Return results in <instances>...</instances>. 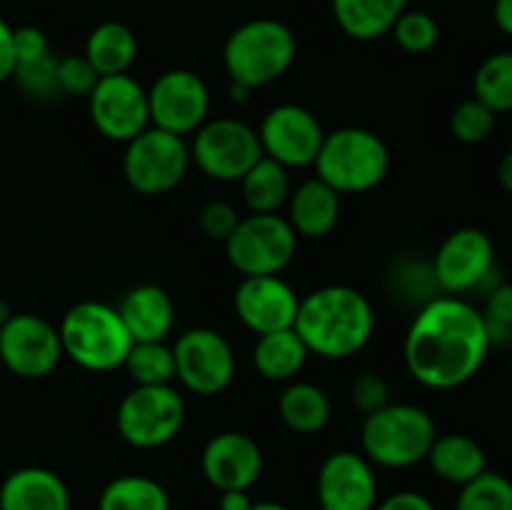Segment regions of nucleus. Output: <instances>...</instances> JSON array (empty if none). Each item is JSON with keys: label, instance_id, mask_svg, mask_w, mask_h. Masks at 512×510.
<instances>
[{"label": "nucleus", "instance_id": "obj_1", "mask_svg": "<svg viewBox=\"0 0 512 510\" xmlns=\"http://www.w3.org/2000/svg\"><path fill=\"white\" fill-rule=\"evenodd\" d=\"M490 353L483 313L458 295L420 305L403 343L410 375L433 390H453L478 375Z\"/></svg>", "mask_w": 512, "mask_h": 510}, {"label": "nucleus", "instance_id": "obj_2", "mask_svg": "<svg viewBox=\"0 0 512 510\" xmlns=\"http://www.w3.org/2000/svg\"><path fill=\"white\" fill-rule=\"evenodd\" d=\"M295 333L310 353L345 360L360 353L375 333L373 303L350 285H325L300 298Z\"/></svg>", "mask_w": 512, "mask_h": 510}, {"label": "nucleus", "instance_id": "obj_3", "mask_svg": "<svg viewBox=\"0 0 512 510\" xmlns=\"http://www.w3.org/2000/svg\"><path fill=\"white\" fill-rule=\"evenodd\" d=\"M298 43L283 20L255 18L238 25L223 45V65L230 83L255 90L283 78L295 63Z\"/></svg>", "mask_w": 512, "mask_h": 510}, {"label": "nucleus", "instance_id": "obj_4", "mask_svg": "<svg viewBox=\"0 0 512 510\" xmlns=\"http://www.w3.org/2000/svg\"><path fill=\"white\" fill-rule=\"evenodd\" d=\"M63 355L93 373L123 368L133 338L120 318L118 308L100 300L75 303L58 325Z\"/></svg>", "mask_w": 512, "mask_h": 510}, {"label": "nucleus", "instance_id": "obj_5", "mask_svg": "<svg viewBox=\"0 0 512 510\" xmlns=\"http://www.w3.org/2000/svg\"><path fill=\"white\" fill-rule=\"evenodd\" d=\"M438 428L430 413L420 405L388 403L365 415L360 430L363 455L380 468H410L428 458Z\"/></svg>", "mask_w": 512, "mask_h": 510}, {"label": "nucleus", "instance_id": "obj_6", "mask_svg": "<svg viewBox=\"0 0 512 510\" xmlns=\"http://www.w3.org/2000/svg\"><path fill=\"white\" fill-rule=\"evenodd\" d=\"M313 165L335 193L358 195L383 183L390 170V150L373 130L338 128L325 133Z\"/></svg>", "mask_w": 512, "mask_h": 510}, {"label": "nucleus", "instance_id": "obj_7", "mask_svg": "<svg viewBox=\"0 0 512 510\" xmlns=\"http://www.w3.org/2000/svg\"><path fill=\"white\" fill-rule=\"evenodd\" d=\"M185 423V400L173 385H135L115 413L120 438L140 450L163 448Z\"/></svg>", "mask_w": 512, "mask_h": 510}, {"label": "nucleus", "instance_id": "obj_8", "mask_svg": "<svg viewBox=\"0 0 512 510\" xmlns=\"http://www.w3.org/2000/svg\"><path fill=\"white\" fill-rule=\"evenodd\" d=\"M433 275L438 290L445 295L483 293L500 285V270L495 265V245L480 228H460L440 243L433 258Z\"/></svg>", "mask_w": 512, "mask_h": 510}, {"label": "nucleus", "instance_id": "obj_9", "mask_svg": "<svg viewBox=\"0 0 512 510\" xmlns=\"http://www.w3.org/2000/svg\"><path fill=\"white\" fill-rule=\"evenodd\" d=\"M298 250V233L288 218L278 213H250L240 218L238 228L225 240L230 265L243 278L250 275H280Z\"/></svg>", "mask_w": 512, "mask_h": 510}, {"label": "nucleus", "instance_id": "obj_10", "mask_svg": "<svg viewBox=\"0 0 512 510\" xmlns=\"http://www.w3.org/2000/svg\"><path fill=\"white\" fill-rule=\"evenodd\" d=\"M190 165V148L180 135L155 125L125 143L123 175L140 195H165L183 183Z\"/></svg>", "mask_w": 512, "mask_h": 510}, {"label": "nucleus", "instance_id": "obj_11", "mask_svg": "<svg viewBox=\"0 0 512 510\" xmlns=\"http://www.w3.org/2000/svg\"><path fill=\"white\" fill-rule=\"evenodd\" d=\"M190 158L208 178L240 183L245 173L263 158L258 130L235 118L205 120L195 130Z\"/></svg>", "mask_w": 512, "mask_h": 510}, {"label": "nucleus", "instance_id": "obj_12", "mask_svg": "<svg viewBox=\"0 0 512 510\" xmlns=\"http://www.w3.org/2000/svg\"><path fill=\"white\" fill-rule=\"evenodd\" d=\"M60 358V333L43 315L13 313L0 325V363L18 378H48Z\"/></svg>", "mask_w": 512, "mask_h": 510}, {"label": "nucleus", "instance_id": "obj_13", "mask_svg": "<svg viewBox=\"0 0 512 510\" xmlns=\"http://www.w3.org/2000/svg\"><path fill=\"white\" fill-rule=\"evenodd\" d=\"M175 378L195 395H218L233 383L235 353L213 328H190L175 340Z\"/></svg>", "mask_w": 512, "mask_h": 510}, {"label": "nucleus", "instance_id": "obj_14", "mask_svg": "<svg viewBox=\"0 0 512 510\" xmlns=\"http://www.w3.org/2000/svg\"><path fill=\"white\" fill-rule=\"evenodd\" d=\"M88 108L98 133L115 143H130L150 128L148 90L128 73L100 78L88 95Z\"/></svg>", "mask_w": 512, "mask_h": 510}, {"label": "nucleus", "instance_id": "obj_15", "mask_svg": "<svg viewBox=\"0 0 512 510\" xmlns=\"http://www.w3.org/2000/svg\"><path fill=\"white\" fill-rule=\"evenodd\" d=\"M148 108L155 128L185 138L208 120L210 90L193 70H168L150 85Z\"/></svg>", "mask_w": 512, "mask_h": 510}, {"label": "nucleus", "instance_id": "obj_16", "mask_svg": "<svg viewBox=\"0 0 512 510\" xmlns=\"http://www.w3.org/2000/svg\"><path fill=\"white\" fill-rule=\"evenodd\" d=\"M258 138L265 158L283 168H308L318 158L325 130L308 108L285 103L265 113Z\"/></svg>", "mask_w": 512, "mask_h": 510}, {"label": "nucleus", "instance_id": "obj_17", "mask_svg": "<svg viewBox=\"0 0 512 510\" xmlns=\"http://www.w3.org/2000/svg\"><path fill=\"white\" fill-rule=\"evenodd\" d=\"M320 510H373L378 505V478L373 463L355 450H335L318 473Z\"/></svg>", "mask_w": 512, "mask_h": 510}, {"label": "nucleus", "instance_id": "obj_18", "mask_svg": "<svg viewBox=\"0 0 512 510\" xmlns=\"http://www.w3.org/2000/svg\"><path fill=\"white\" fill-rule=\"evenodd\" d=\"M235 315L255 335L288 330L298 318L300 298L280 275H250L235 288Z\"/></svg>", "mask_w": 512, "mask_h": 510}, {"label": "nucleus", "instance_id": "obj_19", "mask_svg": "<svg viewBox=\"0 0 512 510\" xmlns=\"http://www.w3.org/2000/svg\"><path fill=\"white\" fill-rule=\"evenodd\" d=\"M200 468L218 493L250 490L263 473V450L248 433L225 430L205 443Z\"/></svg>", "mask_w": 512, "mask_h": 510}, {"label": "nucleus", "instance_id": "obj_20", "mask_svg": "<svg viewBox=\"0 0 512 510\" xmlns=\"http://www.w3.org/2000/svg\"><path fill=\"white\" fill-rule=\"evenodd\" d=\"M118 313L128 328L133 343H158L165 340L175 323V303L160 285H135L123 295Z\"/></svg>", "mask_w": 512, "mask_h": 510}, {"label": "nucleus", "instance_id": "obj_21", "mask_svg": "<svg viewBox=\"0 0 512 510\" xmlns=\"http://www.w3.org/2000/svg\"><path fill=\"white\" fill-rule=\"evenodd\" d=\"M0 510H70L68 485L53 470L25 465L0 485Z\"/></svg>", "mask_w": 512, "mask_h": 510}, {"label": "nucleus", "instance_id": "obj_22", "mask_svg": "<svg viewBox=\"0 0 512 510\" xmlns=\"http://www.w3.org/2000/svg\"><path fill=\"white\" fill-rule=\"evenodd\" d=\"M340 220V193L315 175L288 198V223L303 238H325Z\"/></svg>", "mask_w": 512, "mask_h": 510}, {"label": "nucleus", "instance_id": "obj_23", "mask_svg": "<svg viewBox=\"0 0 512 510\" xmlns=\"http://www.w3.org/2000/svg\"><path fill=\"white\" fill-rule=\"evenodd\" d=\"M425 460L440 480L453 485L470 483L488 470V455L483 445L465 433L438 435Z\"/></svg>", "mask_w": 512, "mask_h": 510}, {"label": "nucleus", "instance_id": "obj_24", "mask_svg": "<svg viewBox=\"0 0 512 510\" xmlns=\"http://www.w3.org/2000/svg\"><path fill=\"white\" fill-rule=\"evenodd\" d=\"M338 28L353 40H378L393 30L410 0H330Z\"/></svg>", "mask_w": 512, "mask_h": 510}, {"label": "nucleus", "instance_id": "obj_25", "mask_svg": "<svg viewBox=\"0 0 512 510\" xmlns=\"http://www.w3.org/2000/svg\"><path fill=\"white\" fill-rule=\"evenodd\" d=\"M83 55L100 78L128 73L130 65L138 58V38L125 23L105 20L90 30Z\"/></svg>", "mask_w": 512, "mask_h": 510}, {"label": "nucleus", "instance_id": "obj_26", "mask_svg": "<svg viewBox=\"0 0 512 510\" xmlns=\"http://www.w3.org/2000/svg\"><path fill=\"white\" fill-rule=\"evenodd\" d=\"M310 350L295 328L258 335L253 348V365L265 380L285 383L303 370Z\"/></svg>", "mask_w": 512, "mask_h": 510}, {"label": "nucleus", "instance_id": "obj_27", "mask_svg": "<svg viewBox=\"0 0 512 510\" xmlns=\"http://www.w3.org/2000/svg\"><path fill=\"white\" fill-rule=\"evenodd\" d=\"M280 420L288 425L293 433L313 435L320 433L330 423L333 405H330L328 393L313 383L295 380L283 390L278 400Z\"/></svg>", "mask_w": 512, "mask_h": 510}, {"label": "nucleus", "instance_id": "obj_28", "mask_svg": "<svg viewBox=\"0 0 512 510\" xmlns=\"http://www.w3.org/2000/svg\"><path fill=\"white\" fill-rule=\"evenodd\" d=\"M240 188L250 213H278L293 193L288 168L265 155L240 178Z\"/></svg>", "mask_w": 512, "mask_h": 510}, {"label": "nucleus", "instance_id": "obj_29", "mask_svg": "<svg viewBox=\"0 0 512 510\" xmlns=\"http://www.w3.org/2000/svg\"><path fill=\"white\" fill-rule=\"evenodd\" d=\"M98 510H170V498L148 475H120L103 488Z\"/></svg>", "mask_w": 512, "mask_h": 510}, {"label": "nucleus", "instance_id": "obj_30", "mask_svg": "<svg viewBox=\"0 0 512 510\" xmlns=\"http://www.w3.org/2000/svg\"><path fill=\"white\" fill-rule=\"evenodd\" d=\"M473 98L495 115L512 110V53H493L480 63L473 78Z\"/></svg>", "mask_w": 512, "mask_h": 510}, {"label": "nucleus", "instance_id": "obj_31", "mask_svg": "<svg viewBox=\"0 0 512 510\" xmlns=\"http://www.w3.org/2000/svg\"><path fill=\"white\" fill-rule=\"evenodd\" d=\"M123 368L135 385H170L175 380L173 348L158 343H133Z\"/></svg>", "mask_w": 512, "mask_h": 510}, {"label": "nucleus", "instance_id": "obj_32", "mask_svg": "<svg viewBox=\"0 0 512 510\" xmlns=\"http://www.w3.org/2000/svg\"><path fill=\"white\" fill-rule=\"evenodd\" d=\"M455 510H512V480L485 470L470 483L460 485Z\"/></svg>", "mask_w": 512, "mask_h": 510}, {"label": "nucleus", "instance_id": "obj_33", "mask_svg": "<svg viewBox=\"0 0 512 510\" xmlns=\"http://www.w3.org/2000/svg\"><path fill=\"white\" fill-rule=\"evenodd\" d=\"M393 38L405 53H413V55H423L428 50L435 48L440 38V28L435 23V18L425 10H405L393 25Z\"/></svg>", "mask_w": 512, "mask_h": 510}, {"label": "nucleus", "instance_id": "obj_34", "mask_svg": "<svg viewBox=\"0 0 512 510\" xmlns=\"http://www.w3.org/2000/svg\"><path fill=\"white\" fill-rule=\"evenodd\" d=\"M58 60L53 53L43 55L30 63L15 65V83L20 85L28 98L33 100H55L60 98V85H58Z\"/></svg>", "mask_w": 512, "mask_h": 510}, {"label": "nucleus", "instance_id": "obj_35", "mask_svg": "<svg viewBox=\"0 0 512 510\" xmlns=\"http://www.w3.org/2000/svg\"><path fill=\"white\" fill-rule=\"evenodd\" d=\"M450 130H453V135L460 143H483V140H488L493 135L495 113L488 105L480 103V100H463L453 110V115H450Z\"/></svg>", "mask_w": 512, "mask_h": 510}, {"label": "nucleus", "instance_id": "obj_36", "mask_svg": "<svg viewBox=\"0 0 512 510\" xmlns=\"http://www.w3.org/2000/svg\"><path fill=\"white\" fill-rule=\"evenodd\" d=\"M485 298V308L480 310L488 325L490 348L493 345L512 343V283H500Z\"/></svg>", "mask_w": 512, "mask_h": 510}, {"label": "nucleus", "instance_id": "obj_37", "mask_svg": "<svg viewBox=\"0 0 512 510\" xmlns=\"http://www.w3.org/2000/svg\"><path fill=\"white\" fill-rule=\"evenodd\" d=\"M98 80L100 75L95 73V68L88 63L85 55H68V58L58 60V85L63 95H83V98H88Z\"/></svg>", "mask_w": 512, "mask_h": 510}, {"label": "nucleus", "instance_id": "obj_38", "mask_svg": "<svg viewBox=\"0 0 512 510\" xmlns=\"http://www.w3.org/2000/svg\"><path fill=\"white\" fill-rule=\"evenodd\" d=\"M350 400H353L355 408L363 415L375 413V410L385 408L390 403V385L375 370H365L350 385Z\"/></svg>", "mask_w": 512, "mask_h": 510}, {"label": "nucleus", "instance_id": "obj_39", "mask_svg": "<svg viewBox=\"0 0 512 510\" xmlns=\"http://www.w3.org/2000/svg\"><path fill=\"white\" fill-rule=\"evenodd\" d=\"M238 223H240L238 208L225 203V200H213V203H208L203 210H200V230H203L210 240H220V243H225V240L233 235V230L238 228Z\"/></svg>", "mask_w": 512, "mask_h": 510}, {"label": "nucleus", "instance_id": "obj_40", "mask_svg": "<svg viewBox=\"0 0 512 510\" xmlns=\"http://www.w3.org/2000/svg\"><path fill=\"white\" fill-rule=\"evenodd\" d=\"M13 48H15V65L30 63L43 55L50 53L48 38L35 25H23V28H13Z\"/></svg>", "mask_w": 512, "mask_h": 510}, {"label": "nucleus", "instance_id": "obj_41", "mask_svg": "<svg viewBox=\"0 0 512 510\" xmlns=\"http://www.w3.org/2000/svg\"><path fill=\"white\" fill-rule=\"evenodd\" d=\"M373 510H438L433 505V500L425 498L423 493H415V490H400V493L388 495L385 500H378Z\"/></svg>", "mask_w": 512, "mask_h": 510}, {"label": "nucleus", "instance_id": "obj_42", "mask_svg": "<svg viewBox=\"0 0 512 510\" xmlns=\"http://www.w3.org/2000/svg\"><path fill=\"white\" fill-rule=\"evenodd\" d=\"M15 73V48H13V28L0 18V83L13 78Z\"/></svg>", "mask_w": 512, "mask_h": 510}, {"label": "nucleus", "instance_id": "obj_43", "mask_svg": "<svg viewBox=\"0 0 512 510\" xmlns=\"http://www.w3.org/2000/svg\"><path fill=\"white\" fill-rule=\"evenodd\" d=\"M253 498L248 490H223L220 493V510H250L253 508Z\"/></svg>", "mask_w": 512, "mask_h": 510}, {"label": "nucleus", "instance_id": "obj_44", "mask_svg": "<svg viewBox=\"0 0 512 510\" xmlns=\"http://www.w3.org/2000/svg\"><path fill=\"white\" fill-rule=\"evenodd\" d=\"M493 18L495 25L512 38V0H495Z\"/></svg>", "mask_w": 512, "mask_h": 510}, {"label": "nucleus", "instance_id": "obj_45", "mask_svg": "<svg viewBox=\"0 0 512 510\" xmlns=\"http://www.w3.org/2000/svg\"><path fill=\"white\" fill-rule=\"evenodd\" d=\"M498 183L505 193L512 195V150L505 153V158L498 165Z\"/></svg>", "mask_w": 512, "mask_h": 510}, {"label": "nucleus", "instance_id": "obj_46", "mask_svg": "<svg viewBox=\"0 0 512 510\" xmlns=\"http://www.w3.org/2000/svg\"><path fill=\"white\" fill-rule=\"evenodd\" d=\"M228 93H230V98L238 100V103H245V100H248V95L253 93V90L245 88V85H240V83H230Z\"/></svg>", "mask_w": 512, "mask_h": 510}, {"label": "nucleus", "instance_id": "obj_47", "mask_svg": "<svg viewBox=\"0 0 512 510\" xmlns=\"http://www.w3.org/2000/svg\"><path fill=\"white\" fill-rule=\"evenodd\" d=\"M250 510H290L283 503H273V500H263V503H255Z\"/></svg>", "mask_w": 512, "mask_h": 510}, {"label": "nucleus", "instance_id": "obj_48", "mask_svg": "<svg viewBox=\"0 0 512 510\" xmlns=\"http://www.w3.org/2000/svg\"><path fill=\"white\" fill-rule=\"evenodd\" d=\"M10 315H13V310H10V305L5 303V300H0V325H3L5 320L10 318Z\"/></svg>", "mask_w": 512, "mask_h": 510}]
</instances>
